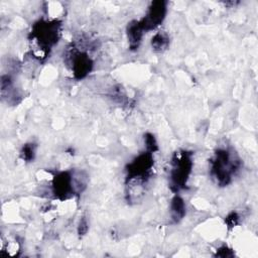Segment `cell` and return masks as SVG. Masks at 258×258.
Listing matches in <instances>:
<instances>
[{"instance_id":"obj_1","label":"cell","mask_w":258,"mask_h":258,"mask_svg":"<svg viewBox=\"0 0 258 258\" xmlns=\"http://www.w3.org/2000/svg\"><path fill=\"white\" fill-rule=\"evenodd\" d=\"M237 166V161L231 158L229 151L219 150L213 162V172L221 184H227Z\"/></svg>"},{"instance_id":"obj_2","label":"cell","mask_w":258,"mask_h":258,"mask_svg":"<svg viewBox=\"0 0 258 258\" xmlns=\"http://www.w3.org/2000/svg\"><path fill=\"white\" fill-rule=\"evenodd\" d=\"M191 167V160L189 154L183 152L173 162V169L171 171V183L175 189H179L184 186L188 173Z\"/></svg>"},{"instance_id":"obj_3","label":"cell","mask_w":258,"mask_h":258,"mask_svg":"<svg viewBox=\"0 0 258 258\" xmlns=\"http://www.w3.org/2000/svg\"><path fill=\"white\" fill-rule=\"evenodd\" d=\"M58 25L55 22H38L34 25L33 36L38 40L39 44L48 48L57 41Z\"/></svg>"},{"instance_id":"obj_4","label":"cell","mask_w":258,"mask_h":258,"mask_svg":"<svg viewBox=\"0 0 258 258\" xmlns=\"http://www.w3.org/2000/svg\"><path fill=\"white\" fill-rule=\"evenodd\" d=\"M166 7L165 2L163 1H155L149 7L147 15L144 17L142 21H140V25L143 30L153 29L158 26L165 15Z\"/></svg>"},{"instance_id":"obj_5","label":"cell","mask_w":258,"mask_h":258,"mask_svg":"<svg viewBox=\"0 0 258 258\" xmlns=\"http://www.w3.org/2000/svg\"><path fill=\"white\" fill-rule=\"evenodd\" d=\"M152 165V158L149 154H142L136 160H134L128 169V178L140 177L146 173Z\"/></svg>"},{"instance_id":"obj_6","label":"cell","mask_w":258,"mask_h":258,"mask_svg":"<svg viewBox=\"0 0 258 258\" xmlns=\"http://www.w3.org/2000/svg\"><path fill=\"white\" fill-rule=\"evenodd\" d=\"M91 67H92V61L86 53L81 52L75 55L73 60V70L76 78L78 79L84 78L90 72Z\"/></svg>"},{"instance_id":"obj_7","label":"cell","mask_w":258,"mask_h":258,"mask_svg":"<svg viewBox=\"0 0 258 258\" xmlns=\"http://www.w3.org/2000/svg\"><path fill=\"white\" fill-rule=\"evenodd\" d=\"M72 189V178L68 172L59 174L54 179V192L58 196H67Z\"/></svg>"},{"instance_id":"obj_8","label":"cell","mask_w":258,"mask_h":258,"mask_svg":"<svg viewBox=\"0 0 258 258\" xmlns=\"http://www.w3.org/2000/svg\"><path fill=\"white\" fill-rule=\"evenodd\" d=\"M142 32L143 29L140 25V22H132L129 24L128 26V38L130 41V45L131 47H137L140 39L142 37Z\"/></svg>"},{"instance_id":"obj_9","label":"cell","mask_w":258,"mask_h":258,"mask_svg":"<svg viewBox=\"0 0 258 258\" xmlns=\"http://www.w3.org/2000/svg\"><path fill=\"white\" fill-rule=\"evenodd\" d=\"M185 213L183 201L179 197H174L171 201V217L175 222H178Z\"/></svg>"},{"instance_id":"obj_10","label":"cell","mask_w":258,"mask_h":258,"mask_svg":"<svg viewBox=\"0 0 258 258\" xmlns=\"http://www.w3.org/2000/svg\"><path fill=\"white\" fill-rule=\"evenodd\" d=\"M151 44L155 50L161 51L164 48H166V46L168 45V37L164 33H161V32L157 33L152 38Z\"/></svg>"},{"instance_id":"obj_11","label":"cell","mask_w":258,"mask_h":258,"mask_svg":"<svg viewBox=\"0 0 258 258\" xmlns=\"http://www.w3.org/2000/svg\"><path fill=\"white\" fill-rule=\"evenodd\" d=\"M21 155H22V158L27 160V161H30L31 159H33V156H34V146L32 144L24 145L23 148H22V151H21Z\"/></svg>"},{"instance_id":"obj_12","label":"cell","mask_w":258,"mask_h":258,"mask_svg":"<svg viewBox=\"0 0 258 258\" xmlns=\"http://www.w3.org/2000/svg\"><path fill=\"white\" fill-rule=\"evenodd\" d=\"M146 140V146L150 151H154L156 149V143H155V139L153 137V135L151 134H146L145 137Z\"/></svg>"},{"instance_id":"obj_13","label":"cell","mask_w":258,"mask_h":258,"mask_svg":"<svg viewBox=\"0 0 258 258\" xmlns=\"http://www.w3.org/2000/svg\"><path fill=\"white\" fill-rule=\"evenodd\" d=\"M237 220H238V216L235 214V213H232L230 216H228L227 218V223L230 225V226H233L237 223Z\"/></svg>"}]
</instances>
